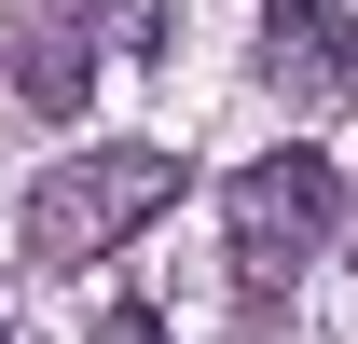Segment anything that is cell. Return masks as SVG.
<instances>
[{"label":"cell","instance_id":"obj_1","mask_svg":"<svg viewBox=\"0 0 358 344\" xmlns=\"http://www.w3.org/2000/svg\"><path fill=\"white\" fill-rule=\"evenodd\" d=\"M179 207V152H152V138H110V152H69V166L28 193V261H96V248H124L138 220H166Z\"/></svg>","mask_w":358,"mask_h":344},{"label":"cell","instance_id":"obj_2","mask_svg":"<svg viewBox=\"0 0 358 344\" xmlns=\"http://www.w3.org/2000/svg\"><path fill=\"white\" fill-rule=\"evenodd\" d=\"M331 220H345V179H331V152H262V166L221 193V234H234V275H248V289L303 275V261L331 248Z\"/></svg>","mask_w":358,"mask_h":344},{"label":"cell","instance_id":"obj_3","mask_svg":"<svg viewBox=\"0 0 358 344\" xmlns=\"http://www.w3.org/2000/svg\"><path fill=\"white\" fill-rule=\"evenodd\" d=\"M262 83L303 96V110H345L358 96V42H345L331 0H262Z\"/></svg>","mask_w":358,"mask_h":344},{"label":"cell","instance_id":"obj_4","mask_svg":"<svg viewBox=\"0 0 358 344\" xmlns=\"http://www.w3.org/2000/svg\"><path fill=\"white\" fill-rule=\"evenodd\" d=\"M14 42H28L14 83L42 96V110H83V83H96V69H83V28H14Z\"/></svg>","mask_w":358,"mask_h":344},{"label":"cell","instance_id":"obj_5","mask_svg":"<svg viewBox=\"0 0 358 344\" xmlns=\"http://www.w3.org/2000/svg\"><path fill=\"white\" fill-rule=\"evenodd\" d=\"M96 344H166V317H152V303H110V317H96Z\"/></svg>","mask_w":358,"mask_h":344},{"label":"cell","instance_id":"obj_6","mask_svg":"<svg viewBox=\"0 0 358 344\" xmlns=\"http://www.w3.org/2000/svg\"><path fill=\"white\" fill-rule=\"evenodd\" d=\"M96 14H110V42H152L166 28V0H96Z\"/></svg>","mask_w":358,"mask_h":344},{"label":"cell","instance_id":"obj_7","mask_svg":"<svg viewBox=\"0 0 358 344\" xmlns=\"http://www.w3.org/2000/svg\"><path fill=\"white\" fill-rule=\"evenodd\" d=\"M0 344H14V331H0Z\"/></svg>","mask_w":358,"mask_h":344}]
</instances>
